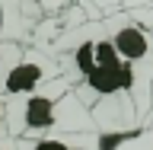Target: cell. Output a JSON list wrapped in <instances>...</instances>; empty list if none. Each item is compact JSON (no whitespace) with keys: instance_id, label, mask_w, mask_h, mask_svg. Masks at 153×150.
<instances>
[{"instance_id":"obj_1","label":"cell","mask_w":153,"mask_h":150,"mask_svg":"<svg viewBox=\"0 0 153 150\" xmlns=\"http://www.w3.org/2000/svg\"><path fill=\"white\" fill-rule=\"evenodd\" d=\"M48 54L57 61L61 77L70 80L76 99L89 109L96 131L137 128V109L131 99V70L108 42L102 22L67 29L48 48Z\"/></svg>"},{"instance_id":"obj_2","label":"cell","mask_w":153,"mask_h":150,"mask_svg":"<svg viewBox=\"0 0 153 150\" xmlns=\"http://www.w3.org/2000/svg\"><path fill=\"white\" fill-rule=\"evenodd\" d=\"M10 137H38L51 131H96L89 109L76 99L67 77H54L35 93L3 102Z\"/></svg>"},{"instance_id":"obj_3","label":"cell","mask_w":153,"mask_h":150,"mask_svg":"<svg viewBox=\"0 0 153 150\" xmlns=\"http://www.w3.org/2000/svg\"><path fill=\"white\" fill-rule=\"evenodd\" d=\"M102 29L108 35V42L115 45L118 57L131 70V99H134V109H137V125H147L150 93H153V38L124 13L105 16Z\"/></svg>"},{"instance_id":"obj_4","label":"cell","mask_w":153,"mask_h":150,"mask_svg":"<svg viewBox=\"0 0 153 150\" xmlns=\"http://www.w3.org/2000/svg\"><path fill=\"white\" fill-rule=\"evenodd\" d=\"M61 77V67L48 51H19L13 45L0 48V99H16V96L35 93L38 86H45L48 80Z\"/></svg>"},{"instance_id":"obj_5","label":"cell","mask_w":153,"mask_h":150,"mask_svg":"<svg viewBox=\"0 0 153 150\" xmlns=\"http://www.w3.org/2000/svg\"><path fill=\"white\" fill-rule=\"evenodd\" d=\"M19 150H99V131H51L38 137H16Z\"/></svg>"},{"instance_id":"obj_6","label":"cell","mask_w":153,"mask_h":150,"mask_svg":"<svg viewBox=\"0 0 153 150\" xmlns=\"http://www.w3.org/2000/svg\"><path fill=\"white\" fill-rule=\"evenodd\" d=\"M112 150H153V128H147V131H137V134H131V137L118 141Z\"/></svg>"},{"instance_id":"obj_7","label":"cell","mask_w":153,"mask_h":150,"mask_svg":"<svg viewBox=\"0 0 153 150\" xmlns=\"http://www.w3.org/2000/svg\"><path fill=\"white\" fill-rule=\"evenodd\" d=\"M3 137H10V131H7V109H3V99H0V141Z\"/></svg>"},{"instance_id":"obj_8","label":"cell","mask_w":153,"mask_h":150,"mask_svg":"<svg viewBox=\"0 0 153 150\" xmlns=\"http://www.w3.org/2000/svg\"><path fill=\"white\" fill-rule=\"evenodd\" d=\"M0 150H19L16 147V137H3V141H0Z\"/></svg>"},{"instance_id":"obj_9","label":"cell","mask_w":153,"mask_h":150,"mask_svg":"<svg viewBox=\"0 0 153 150\" xmlns=\"http://www.w3.org/2000/svg\"><path fill=\"white\" fill-rule=\"evenodd\" d=\"M150 122H153V93H150Z\"/></svg>"},{"instance_id":"obj_10","label":"cell","mask_w":153,"mask_h":150,"mask_svg":"<svg viewBox=\"0 0 153 150\" xmlns=\"http://www.w3.org/2000/svg\"><path fill=\"white\" fill-rule=\"evenodd\" d=\"M0 26H3V10H0Z\"/></svg>"}]
</instances>
